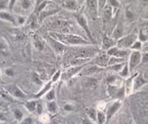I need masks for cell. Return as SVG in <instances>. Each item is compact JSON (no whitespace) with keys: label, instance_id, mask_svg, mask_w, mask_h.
<instances>
[{"label":"cell","instance_id":"6da1fadb","mask_svg":"<svg viewBox=\"0 0 148 124\" xmlns=\"http://www.w3.org/2000/svg\"><path fill=\"white\" fill-rule=\"evenodd\" d=\"M50 36L55 38V39L60 41L61 43L69 44L71 45H89L91 44V42L86 41L82 37L72 35V34H61L52 33L50 34Z\"/></svg>","mask_w":148,"mask_h":124},{"label":"cell","instance_id":"7a4b0ae2","mask_svg":"<svg viewBox=\"0 0 148 124\" xmlns=\"http://www.w3.org/2000/svg\"><path fill=\"white\" fill-rule=\"evenodd\" d=\"M138 40V35L134 34H129V35L123 36L117 41L116 46L119 48L125 49H131L132 45Z\"/></svg>","mask_w":148,"mask_h":124},{"label":"cell","instance_id":"3957f363","mask_svg":"<svg viewBox=\"0 0 148 124\" xmlns=\"http://www.w3.org/2000/svg\"><path fill=\"white\" fill-rule=\"evenodd\" d=\"M141 61H142V53L140 51H131L129 62H128L129 71L132 72L139 64H141Z\"/></svg>","mask_w":148,"mask_h":124},{"label":"cell","instance_id":"277c9868","mask_svg":"<svg viewBox=\"0 0 148 124\" xmlns=\"http://www.w3.org/2000/svg\"><path fill=\"white\" fill-rule=\"evenodd\" d=\"M75 18H76V21L78 22L79 25H80V26L83 28L84 31L86 32V35H87L89 40H90L92 42H94V38L93 36H92V31H91L90 28H89L87 20L85 18L84 15H82V14H75Z\"/></svg>","mask_w":148,"mask_h":124},{"label":"cell","instance_id":"5b68a950","mask_svg":"<svg viewBox=\"0 0 148 124\" xmlns=\"http://www.w3.org/2000/svg\"><path fill=\"white\" fill-rule=\"evenodd\" d=\"M130 53L131 51L129 49H121V48L118 47L117 46L108 49V52H107V54L110 57H115V58H123V59H126V57L128 56L129 57Z\"/></svg>","mask_w":148,"mask_h":124},{"label":"cell","instance_id":"8992f818","mask_svg":"<svg viewBox=\"0 0 148 124\" xmlns=\"http://www.w3.org/2000/svg\"><path fill=\"white\" fill-rule=\"evenodd\" d=\"M5 89L10 95L17 99H25L26 97L25 94L15 84L7 85L5 86Z\"/></svg>","mask_w":148,"mask_h":124},{"label":"cell","instance_id":"52a82bcc","mask_svg":"<svg viewBox=\"0 0 148 124\" xmlns=\"http://www.w3.org/2000/svg\"><path fill=\"white\" fill-rule=\"evenodd\" d=\"M122 102L121 101H116V102H113L112 104L109 105L107 108V110L105 114H106L107 117V121H109L116 112L119 111V110L121 108Z\"/></svg>","mask_w":148,"mask_h":124},{"label":"cell","instance_id":"ba28073f","mask_svg":"<svg viewBox=\"0 0 148 124\" xmlns=\"http://www.w3.org/2000/svg\"><path fill=\"white\" fill-rule=\"evenodd\" d=\"M47 41L51 46V47L57 52V53H62L65 50V45L58 40L55 39L52 36H49L47 38Z\"/></svg>","mask_w":148,"mask_h":124},{"label":"cell","instance_id":"9c48e42d","mask_svg":"<svg viewBox=\"0 0 148 124\" xmlns=\"http://www.w3.org/2000/svg\"><path fill=\"white\" fill-rule=\"evenodd\" d=\"M147 84V81L144 78L142 75L136 73L134 78L133 81V92H136L137 90L140 89Z\"/></svg>","mask_w":148,"mask_h":124},{"label":"cell","instance_id":"30bf717a","mask_svg":"<svg viewBox=\"0 0 148 124\" xmlns=\"http://www.w3.org/2000/svg\"><path fill=\"white\" fill-rule=\"evenodd\" d=\"M85 65H81V66H73L72 68H70V69L67 70L65 72H64L62 73V78L64 80H68L70 79V78H72L73 75H76L78 73H79L81 71V70L84 69L85 67Z\"/></svg>","mask_w":148,"mask_h":124},{"label":"cell","instance_id":"8fae6325","mask_svg":"<svg viewBox=\"0 0 148 124\" xmlns=\"http://www.w3.org/2000/svg\"><path fill=\"white\" fill-rule=\"evenodd\" d=\"M0 21H4L12 23V25H16L17 22L15 17L11 13V12L8 11H0Z\"/></svg>","mask_w":148,"mask_h":124},{"label":"cell","instance_id":"7c38bea8","mask_svg":"<svg viewBox=\"0 0 148 124\" xmlns=\"http://www.w3.org/2000/svg\"><path fill=\"white\" fill-rule=\"evenodd\" d=\"M113 8L111 6H110L108 4L105 7V8L101 11L100 13L101 15H102V18L104 22L108 23L110 21L112 17H113Z\"/></svg>","mask_w":148,"mask_h":124},{"label":"cell","instance_id":"4fadbf2b","mask_svg":"<svg viewBox=\"0 0 148 124\" xmlns=\"http://www.w3.org/2000/svg\"><path fill=\"white\" fill-rule=\"evenodd\" d=\"M110 56L108 54H104L98 56L95 59V64L99 68H103V67H107L108 65V62H109Z\"/></svg>","mask_w":148,"mask_h":124},{"label":"cell","instance_id":"5bb4252c","mask_svg":"<svg viewBox=\"0 0 148 124\" xmlns=\"http://www.w3.org/2000/svg\"><path fill=\"white\" fill-rule=\"evenodd\" d=\"M117 45V41L116 40L113 39L112 37L110 38L108 36H104L103 39H102V48L105 50H108V49H111V48L114 47Z\"/></svg>","mask_w":148,"mask_h":124},{"label":"cell","instance_id":"9a60e30c","mask_svg":"<svg viewBox=\"0 0 148 124\" xmlns=\"http://www.w3.org/2000/svg\"><path fill=\"white\" fill-rule=\"evenodd\" d=\"M86 4L89 12L92 15H97L98 12H99L97 0H86Z\"/></svg>","mask_w":148,"mask_h":124},{"label":"cell","instance_id":"2e32d148","mask_svg":"<svg viewBox=\"0 0 148 124\" xmlns=\"http://www.w3.org/2000/svg\"><path fill=\"white\" fill-rule=\"evenodd\" d=\"M90 61H92V58H80V57H76V58H73L71 61V64L72 66H81V65H86Z\"/></svg>","mask_w":148,"mask_h":124},{"label":"cell","instance_id":"e0dca14e","mask_svg":"<svg viewBox=\"0 0 148 124\" xmlns=\"http://www.w3.org/2000/svg\"><path fill=\"white\" fill-rule=\"evenodd\" d=\"M135 75H136V74H135ZM135 75L129 77V78H128L127 80H126L124 86L125 94H126V96H129V95H132V94L133 93V81Z\"/></svg>","mask_w":148,"mask_h":124},{"label":"cell","instance_id":"ac0fdd59","mask_svg":"<svg viewBox=\"0 0 148 124\" xmlns=\"http://www.w3.org/2000/svg\"><path fill=\"white\" fill-rule=\"evenodd\" d=\"M123 36V28L121 25L118 24L115 27L113 33H112V38L115 40H119L121 38H122Z\"/></svg>","mask_w":148,"mask_h":124},{"label":"cell","instance_id":"d6986e66","mask_svg":"<svg viewBox=\"0 0 148 124\" xmlns=\"http://www.w3.org/2000/svg\"><path fill=\"white\" fill-rule=\"evenodd\" d=\"M62 7L69 10H76L78 8L77 2L76 0H65L62 3Z\"/></svg>","mask_w":148,"mask_h":124},{"label":"cell","instance_id":"ffe728a7","mask_svg":"<svg viewBox=\"0 0 148 124\" xmlns=\"http://www.w3.org/2000/svg\"><path fill=\"white\" fill-rule=\"evenodd\" d=\"M52 85V81H49V82H48L47 84L45 85V86H44V87L42 88V89H41V90L39 91V92H38V93H37L35 96H34L35 97V98H40V97H43L44 95H46V94L47 93V92L51 89Z\"/></svg>","mask_w":148,"mask_h":124},{"label":"cell","instance_id":"44dd1931","mask_svg":"<svg viewBox=\"0 0 148 124\" xmlns=\"http://www.w3.org/2000/svg\"><path fill=\"white\" fill-rule=\"evenodd\" d=\"M138 40L141 42H145L148 41V26L142 28L139 31V35H138Z\"/></svg>","mask_w":148,"mask_h":124},{"label":"cell","instance_id":"7402d4cb","mask_svg":"<svg viewBox=\"0 0 148 124\" xmlns=\"http://www.w3.org/2000/svg\"><path fill=\"white\" fill-rule=\"evenodd\" d=\"M47 110L50 114H55L58 110V106L55 101H49L47 102Z\"/></svg>","mask_w":148,"mask_h":124},{"label":"cell","instance_id":"603a6c76","mask_svg":"<svg viewBox=\"0 0 148 124\" xmlns=\"http://www.w3.org/2000/svg\"><path fill=\"white\" fill-rule=\"evenodd\" d=\"M87 118H89L91 121L93 122L97 123V111L94 108H87L86 110Z\"/></svg>","mask_w":148,"mask_h":124},{"label":"cell","instance_id":"cb8c5ba5","mask_svg":"<svg viewBox=\"0 0 148 124\" xmlns=\"http://www.w3.org/2000/svg\"><path fill=\"white\" fill-rule=\"evenodd\" d=\"M107 122L106 114L103 111H97V124H105Z\"/></svg>","mask_w":148,"mask_h":124},{"label":"cell","instance_id":"d4e9b609","mask_svg":"<svg viewBox=\"0 0 148 124\" xmlns=\"http://www.w3.org/2000/svg\"><path fill=\"white\" fill-rule=\"evenodd\" d=\"M37 105H38V103H37V102L36 100H30L28 101V102L25 103V108H26L30 112H34V111H36V110Z\"/></svg>","mask_w":148,"mask_h":124},{"label":"cell","instance_id":"484cf974","mask_svg":"<svg viewBox=\"0 0 148 124\" xmlns=\"http://www.w3.org/2000/svg\"><path fill=\"white\" fill-rule=\"evenodd\" d=\"M125 61H126V59H123V58H115V57H110L108 66H110V65H117V64L124 63Z\"/></svg>","mask_w":148,"mask_h":124},{"label":"cell","instance_id":"4316f807","mask_svg":"<svg viewBox=\"0 0 148 124\" xmlns=\"http://www.w3.org/2000/svg\"><path fill=\"white\" fill-rule=\"evenodd\" d=\"M8 52V46L4 40L0 39V54L6 55Z\"/></svg>","mask_w":148,"mask_h":124},{"label":"cell","instance_id":"83f0119b","mask_svg":"<svg viewBox=\"0 0 148 124\" xmlns=\"http://www.w3.org/2000/svg\"><path fill=\"white\" fill-rule=\"evenodd\" d=\"M34 47L38 50H42L44 49V44L37 36H35L34 38Z\"/></svg>","mask_w":148,"mask_h":124},{"label":"cell","instance_id":"f1b7e54d","mask_svg":"<svg viewBox=\"0 0 148 124\" xmlns=\"http://www.w3.org/2000/svg\"><path fill=\"white\" fill-rule=\"evenodd\" d=\"M13 115L14 118H15V120H17L18 121L21 122L23 119V113L22 111L21 110L18 108H15L13 110Z\"/></svg>","mask_w":148,"mask_h":124},{"label":"cell","instance_id":"f546056e","mask_svg":"<svg viewBox=\"0 0 148 124\" xmlns=\"http://www.w3.org/2000/svg\"><path fill=\"white\" fill-rule=\"evenodd\" d=\"M21 5L23 10H28L32 6V2H31V0H21Z\"/></svg>","mask_w":148,"mask_h":124},{"label":"cell","instance_id":"4dcf8cb0","mask_svg":"<svg viewBox=\"0 0 148 124\" xmlns=\"http://www.w3.org/2000/svg\"><path fill=\"white\" fill-rule=\"evenodd\" d=\"M125 62L124 63H121V64H117V65H110V66H108V68L110 70H112L113 71H116V72H121L122 69H123V66L125 65Z\"/></svg>","mask_w":148,"mask_h":124},{"label":"cell","instance_id":"1f68e13d","mask_svg":"<svg viewBox=\"0 0 148 124\" xmlns=\"http://www.w3.org/2000/svg\"><path fill=\"white\" fill-rule=\"evenodd\" d=\"M45 97H46V99L48 102L49 101H54L55 98V91L54 89H51L45 95Z\"/></svg>","mask_w":148,"mask_h":124},{"label":"cell","instance_id":"d6a6232c","mask_svg":"<svg viewBox=\"0 0 148 124\" xmlns=\"http://www.w3.org/2000/svg\"><path fill=\"white\" fill-rule=\"evenodd\" d=\"M99 68H100L99 67L97 66V65H94V66H92L90 67V68H86V69H85L84 71V73L86 74V75H91V74L93 73L97 72Z\"/></svg>","mask_w":148,"mask_h":124},{"label":"cell","instance_id":"836d02e7","mask_svg":"<svg viewBox=\"0 0 148 124\" xmlns=\"http://www.w3.org/2000/svg\"><path fill=\"white\" fill-rule=\"evenodd\" d=\"M10 0H0V11H5L9 8Z\"/></svg>","mask_w":148,"mask_h":124},{"label":"cell","instance_id":"e575fe53","mask_svg":"<svg viewBox=\"0 0 148 124\" xmlns=\"http://www.w3.org/2000/svg\"><path fill=\"white\" fill-rule=\"evenodd\" d=\"M129 73H130V71H129V65H128V63H126L123 66V69L121 71V72H119V74L123 77H128Z\"/></svg>","mask_w":148,"mask_h":124},{"label":"cell","instance_id":"d590c367","mask_svg":"<svg viewBox=\"0 0 148 124\" xmlns=\"http://www.w3.org/2000/svg\"><path fill=\"white\" fill-rule=\"evenodd\" d=\"M142 48V42H141L140 41L137 40V41L132 45V47H131L130 49L132 50H135V51H140Z\"/></svg>","mask_w":148,"mask_h":124},{"label":"cell","instance_id":"8d00e7d4","mask_svg":"<svg viewBox=\"0 0 148 124\" xmlns=\"http://www.w3.org/2000/svg\"><path fill=\"white\" fill-rule=\"evenodd\" d=\"M97 4L98 11H99V12H101V11L108 5V0H97Z\"/></svg>","mask_w":148,"mask_h":124},{"label":"cell","instance_id":"74e56055","mask_svg":"<svg viewBox=\"0 0 148 124\" xmlns=\"http://www.w3.org/2000/svg\"><path fill=\"white\" fill-rule=\"evenodd\" d=\"M108 4L113 8H119L121 6V4L119 0H108Z\"/></svg>","mask_w":148,"mask_h":124},{"label":"cell","instance_id":"f35d334b","mask_svg":"<svg viewBox=\"0 0 148 124\" xmlns=\"http://www.w3.org/2000/svg\"><path fill=\"white\" fill-rule=\"evenodd\" d=\"M126 18H127L129 21H133L134 19V13L133 12V11L131 9H129V8L126 10Z\"/></svg>","mask_w":148,"mask_h":124},{"label":"cell","instance_id":"ab89813d","mask_svg":"<svg viewBox=\"0 0 148 124\" xmlns=\"http://www.w3.org/2000/svg\"><path fill=\"white\" fill-rule=\"evenodd\" d=\"M40 121H42L44 123H46L49 122L50 121V118H49V115L46 113H43L40 115Z\"/></svg>","mask_w":148,"mask_h":124},{"label":"cell","instance_id":"60d3db41","mask_svg":"<svg viewBox=\"0 0 148 124\" xmlns=\"http://www.w3.org/2000/svg\"><path fill=\"white\" fill-rule=\"evenodd\" d=\"M5 73L8 77H13L15 75V71L12 68H8L5 70Z\"/></svg>","mask_w":148,"mask_h":124},{"label":"cell","instance_id":"b9f144b4","mask_svg":"<svg viewBox=\"0 0 148 124\" xmlns=\"http://www.w3.org/2000/svg\"><path fill=\"white\" fill-rule=\"evenodd\" d=\"M148 62V52H145L142 53V61L141 64H145Z\"/></svg>","mask_w":148,"mask_h":124},{"label":"cell","instance_id":"7bdbcfd3","mask_svg":"<svg viewBox=\"0 0 148 124\" xmlns=\"http://www.w3.org/2000/svg\"><path fill=\"white\" fill-rule=\"evenodd\" d=\"M36 112L37 114L39 115H41L42 114H43L44 108H43V106H42V104L38 103V105H37V107H36Z\"/></svg>","mask_w":148,"mask_h":124},{"label":"cell","instance_id":"ee69618b","mask_svg":"<svg viewBox=\"0 0 148 124\" xmlns=\"http://www.w3.org/2000/svg\"><path fill=\"white\" fill-rule=\"evenodd\" d=\"M60 76H61V72H60V71H57V72L55 73V74H54L53 77H52V83L56 82V81H58V79H59V78H60Z\"/></svg>","mask_w":148,"mask_h":124},{"label":"cell","instance_id":"f6af8a7d","mask_svg":"<svg viewBox=\"0 0 148 124\" xmlns=\"http://www.w3.org/2000/svg\"><path fill=\"white\" fill-rule=\"evenodd\" d=\"M32 123V118L31 117H26L23 118L22 121L20 122V124H31Z\"/></svg>","mask_w":148,"mask_h":124},{"label":"cell","instance_id":"bcb514c9","mask_svg":"<svg viewBox=\"0 0 148 124\" xmlns=\"http://www.w3.org/2000/svg\"><path fill=\"white\" fill-rule=\"evenodd\" d=\"M16 2H17V0H10L9 8H8V10H9L10 12H12V11L13 10V8L14 7H15V4H16Z\"/></svg>","mask_w":148,"mask_h":124},{"label":"cell","instance_id":"7dc6e473","mask_svg":"<svg viewBox=\"0 0 148 124\" xmlns=\"http://www.w3.org/2000/svg\"><path fill=\"white\" fill-rule=\"evenodd\" d=\"M64 110L65 111H68V112H71V111L73 110L74 107L71 104H66V105H64Z\"/></svg>","mask_w":148,"mask_h":124},{"label":"cell","instance_id":"c3c4849f","mask_svg":"<svg viewBox=\"0 0 148 124\" xmlns=\"http://www.w3.org/2000/svg\"><path fill=\"white\" fill-rule=\"evenodd\" d=\"M82 124H95V123L91 121L89 118H84L82 119Z\"/></svg>","mask_w":148,"mask_h":124},{"label":"cell","instance_id":"681fc988","mask_svg":"<svg viewBox=\"0 0 148 124\" xmlns=\"http://www.w3.org/2000/svg\"><path fill=\"white\" fill-rule=\"evenodd\" d=\"M6 121H8L6 115L4 112L0 111V122H6Z\"/></svg>","mask_w":148,"mask_h":124},{"label":"cell","instance_id":"f907efd6","mask_svg":"<svg viewBox=\"0 0 148 124\" xmlns=\"http://www.w3.org/2000/svg\"><path fill=\"white\" fill-rule=\"evenodd\" d=\"M15 19H16L17 24H18V23L22 24V23H23L24 22H25V18H24L23 17H22V16H18V18H15Z\"/></svg>","mask_w":148,"mask_h":124},{"label":"cell","instance_id":"816d5d0a","mask_svg":"<svg viewBox=\"0 0 148 124\" xmlns=\"http://www.w3.org/2000/svg\"><path fill=\"white\" fill-rule=\"evenodd\" d=\"M97 108H98V110H99V111H102L105 108V102H99V105H97Z\"/></svg>","mask_w":148,"mask_h":124},{"label":"cell","instance_id":"f5cc1de1","mask_svg":"<svg viewBox=\"0 0 148 124\" xmlns=\"http://www.w3.org/2000/svg\"><path fill=\"white\" fill-rule=\"evenodd\" d=\"M142 18H143V19L148 20V8L145 11V12H144V13L142 14Z\"/></svg>","mask_w":148,"mask_h":124},{"label":"cell","instance_id":"db71d44e","mask_svg":"<svg viewBox=\"0 0 148 124\" xmlns=\"http://www.w3.org/2000/svg\"><path fill=\"white\" fill-rule=\"evenodd\" d=\"M34 81H36V82L37 84H39V83H40V80H39V77H38V75H34Z\"/></svg>","mask_w":148,"mask_h":124},{"label":"cell","instance_id":"11a10c76","mask_svg":"<svg viewBox=\"0 0 148 124\" xmlns=\"http://www.w3.org/2000/svg\"><path fill=\"white\" fill-rule=\"evenodd\" d=\"M45 1H47V0H36V7L39 6V5H41L42 2H45Z\"/></svg>","mask_w":148,"mask_h":124},{"label":"cell","instance_id":"9f6ffc18","mask_svg":"<svg viewBox=\"0 0 148 124\" xmlns=\"http://www.w3.org/2000/svg\"><path fill=\"white\" fill-rule=\"evenodd\" d=\"M49 124H60V123L59 121H50Z\"/></svg>","mask_w":148,"mask_h":124},{"label":"cell","instance_id":"6f0895ef","mask_svg":"<svg viewBox=\"0 0 148 124\" xmlns=\"http://www.w3.org/2000/svg\"><path fill=\"white\" fill-rule=\"evenodd\" d=\"M141 2H142V4H143V5H146L148 4V0H141Z\"/></svg>","mask_w":148,"mask_h":124},{"label":"cell","instance_id":"680465c9","mask_svg":"<svg viewBox=\"0 0 148 124\" xmlns=\"http://www.w3.org/2000/svg\"><path fill=\"white\" fill-rule=\"evenodd\" d=\"M0 124H10V123H8V121H6V122H0Z\"/></svg>","mask_w":148,"mask_h":124},{"label":"cell","instance_id":"91938a15","mask_svg":"<svg viewBox=\"0 0 148 124\" xmlns=\"http://www.w3.org/2000/svg\"><path fill=\"white\" fill-rule=\"evenodd\" d=\"M125 124H133V123H132V121H129V122L126 123H125Z\"/></svg>","mask_w":148,"mask_h":124},{"label":"cell","instance_id":"94428289","mask_svg":"<svg viewBox=\"0 0 148 124\" xmlns=\"http://www.w3.org/2000/svg\"><path fill=\"white\" fill-rule=\"evenodd\" d=\"M148 52V47L147 48H146V49H145V52Z\"/></svg>","mask_w":148,"mask_h":124},{"label":"cell","instance_id":"6125c7cd","mask_svg":"<svg viewBox=\"0 0 148 124\" xmlns=\"http://www.w3.org/2000/svg\"><path fill=\"white\" fill-rule=\"evenodd\" d=\"M0 77H1V69H0Z\"/></svg>","mask_w":148,"mask_h":124},{"label":"cell","instance_id":"be15d7a7","mask_svg":"<svg viewBox=\"0 0 148 124\" xmlns=\"http://www.w3.org/2000/svg\"><path fill=\"white\" fill-rule=\"evenodd\" d=\"M0 23H1V21H0Z\"/></svg>","mask_w":148,"mask_h":124}]
</instances>
